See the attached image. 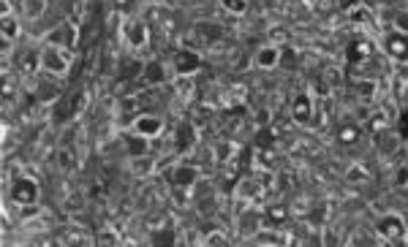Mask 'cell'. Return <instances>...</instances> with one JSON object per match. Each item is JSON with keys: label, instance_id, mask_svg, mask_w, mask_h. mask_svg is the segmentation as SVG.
Returning a JSON list of instances; mask_svg holds the SVG:
<instances>
[{"label": "cell", "instance_id": "d4e9b609", "mask_svg": "<svg viewBox=\"0 0 408 247\" xmlns=\"http://www.w3.org/2000/svg\"><path fill=\"white\" fill-rule=\"evenodd\" d=\"M237 150H240V147H237L231 139H220L218 144L213 147V160H215V163H229V160L237 157Z\"/></svg>", "mask_w": 408, "mask_h": 247}, {"label": "cell", "instance_id": "8fae6325", "mask_svg": "<svg viewBox=\"0 0 408 247\" xmlns=\"http://www.w3.org/2000/svg\"><path fill=\"white\" fill-rule=\"evenodd\" d=\"M172 187H186V190H196V185L202 182V169L193 163H180L169 171Z\"/></svg>", "mask_w": 408, "mask_h": 247}, {"label": "cell", "instance_id": "7a4b0ae2", "mask_svg": "<svg viewBox=\"0 0 408 247\" xmlns=\"http://www.w3.org/2000/svg\"><path fill=\"white\" fill-rule=\"evenodd\" d=\"M120 41L123 46H128L133 55L147 49L150 41H153V31H150V22L145 17H128L120 25Z\"/></svg>", "mask_w": 408, "mask_h": 247}, {"label": "cell", "instance_id": "277c9868", "mask_svg": "<svg viewBox=\"0 0 408 247\" xmlns=\"http://www.w3.org/2000/svg\"><path fill=\"white\" fill-rule=\"evenodd\" d=\"M373 228H376V237L384 245H406L408 223L403 215H398V212H384V215L376 220Z\"/></svg>", "mask_w": 408, "mask_h": 247}, {"label": "cell", "instance_id": "9c48e42d", "mask_svg": "<svg viewBox=\"0 0 408 247\" xmlns=\"http://www.w3.org/2000/svg\"><path fill=\"white\" fill-rule=\"evenodd\" d=\"M131 130L145 136V139H150V142H156L166 130V120L161 114H136L133 123H131Z\"/></svg>", "mask_w": 408, "mask_h": 247}, {"label": "cell", "instance_id": "f546056e", "mask_svg": "<svg viewBox=\"0 0 408 247\" xmlns=\"http://www.w3.org/2000/svg\"><path fill=\"white\" fill-rule=\"evenodd\" d=\"M218 6L229 17H245L251 8V0H218Z\"/></svg>", "mask_w": 408, "mask_h": 247}, {"label": "cell", "instance_id": "74e56055", "mask_svg": "<svg viewBox=\"0 0 408 247\" xmlns=\"http://www.w3.org/2000/svg\"><path fill=\"white\" fill-rule=\"evenodd\" d=\"M58 166H60L63 171L71 169V150H60V153H58Z\"/></svg>", "mask_w": 408, "mask_h": 247}, {"label": "cell", "instance_id": "4fadbf2b", "mask_svg": "<svg viewBox=\"0 0 408 247\" xmlns=\"http://www.w3.org/2000/svg\"><path fill=\"white\" fill-rule=\"evenodd\" d=\"M281 58L283 46H278V44H261L256 49V55H253V65L259 71H275V68H281Z\"/></svg>", "mask_w": 408, "mask_h": 247}, {"label": "cell", "instance_id": "83f0119b", "mask_svg": "<svg viewBox=\"0 0 408 247\" xmlns=\"http://www.w3.org/2000/svg\"><path fill=\"white\" fill-rule=\"evenodd\" d=\"M172 85H174V93L180 95L183 101H190V95L196 90V76H174Z\"/></svg>", "mask_w": 408, "mask_h": 247}, {"label": "cell", "instance_id": "8d00e7d4", "mask_svg": "<svg viewBox=\"0 0 408 247\" xmlns=\"http://www.w3.org/2000/svg\"><path fill=\"white\" fill-rule=\"evenodd\" d=\"M392 28L400 33H408V11H400V14H395V19H392Z\"/></svg>", "mask_w": 408, "mask_h": 247}, {"label": "cell", "instance_id": "6da1fadb", "mask_svg": "<svg viewBox=\"0 0 408 247\" xmlns=\"http://www.w3.org/2000/svg\"><path fill=\"white\" fill-rule=\"evenodd\" d=\"M6 193H8V201L17 204L19 210H31L38 204L41 198V185L33 174H11L6 177Z\"/></svg>", "mask_w": 408, "mask_h": 247}, {"label": "cell", "instance_id": "603a6c76", "mask_svg": "<svg viewBox=\"0 0 408 247\" xmlns=\"http://www.w3.org/2000/svg\"><path fill=\"white\" fill-rule=\"evenodd\" d=\"M19 14H22V19H28V22L41 19V17L47 14V0H19Z\"/></svg>", "mask_w": 408, "mask_h": 247}, {"label": "cell", "instance_id": "7c38bea8", "mask_svg": "<svg viewBox=\"0 0 408 247\" xmlns=\"http://www.w3.org/2000/svg\"><path fill=\"white\" fill-rule=\"evenodd\" d=\"M172 65L163 60H150L145 62V74H142V82L147 85V87H163V85H169V79H172Z\"/></svg>", "mask_w": 408, "mask_h": 247}, {"label": "cell", "instance_id": "5b68a950", "mask_svg": "<svg viewBox=\"0 0 408 247\" xmlns=\"http://www.w3.org/2000/svg\"><path fill=\"white\" fill-rule=\"evenodd\" d=\"M264 228V210H259L256 204H245L237 215H234V231L243 239H253L259 231Z\"/></svg>", "mask_w": 408, "mask_h": 247}, {"label": "cell", "instance_id": "ab89813d", "mask_svg": "<svg viewBox=\"0 0 408 247\" xmlns=\"http://www.w3.org/2000/svg\"><path fill=\"white\" fill-rule=\"evenodd\" d=\"M270 117H272V112H270V109H264V112H259V120H256V130H261V128H267V123H270Z\"/></svg>", "mask_w": 408, "mask_h": 247}, {"label": "cell", "instance_id": "4316f807", "mask_svg": "<svg viewBox=\"0 0 408 247\" xmlns=\"http://www.w3.org/2000/svg\"><path fill=\"white\" fill-rule=\"evenodd\" d=\"M359 136H362V123H357V120H351V123L338 128V142L341 144H357Z\"/></svg>", "mask_w": 408, "mask_h": 247}, {"label": "cell", "instance_id": "44dd1931", "mask_svg": "<svg viewBox=\"0 0 408 247\" xmlns=\"http://www.w3.org/2000/svg\"><path fill=\"white\" fill-rule=\"evenodd\" d=\"M343 180L348 182V185H365V182L370 180V169H368L365 163L354 160V163H348V166H345Z\"/></svg>", "mask_w": 408, "mask_h": 247}, {"label": "cell", "instance_id": "1f68e13d", "mask_svg": "<svg viewBox=\"0 0 408 247\" xmlns=\"http://www.w3.org/2000/svg\"><path fill=\"white\" fill-rule=\"evenodd\" d=\"M392 85L398 90H406L408 87V62H398L395 71H392Z\"/></svg>", "mask_w": 408, "mask_h": 247}, {"label": "cell", "instance_id": "836d02e7", "mask_svg": "<svg viewBox=\"0 0 408 247\" xmlns=\"http://www.w3.org/2000/svg\"><path fill=\"white\" fill-rule=\"evenodd\" d=\"M82 207H85V198H82L79 193H71V196H65V201H63V212H65V215H68V217H71V215H76V212H79Z\"/></svg>", "mask_w": 408, "mask_h": 247}, {"label": "cell", "instance_id": "52a82bcc", "mask_svg": "<svg viewBox=\"0 0 408 247\" xmlns=\"http://www.w3.org/2000/svg\"><path fill=\"white\" fill-rule=\"evenodd\" d=\"M381 49H384V55H386L389 60L408 62V33H400V31H395V28L389 33H384Z\"/></svg>", "mask_w": 408, "mask_h": 247}, {"label": "cell", "instance_id": "d6986e66", "mask_svg": "<svg viewBox=\"0 0 408 247\" xmlns=\"http://www.w3.org/2000/svg\"><path fill=\"white\" fill-rule=\"evenodd\" d=\"M123 147H126L128 157H136V155L150 153V139H145V136H139V133H133L128 128V133L123 136Z\"/></svg>", "mask_w": 408, "mask_h": 247}, {"label": "cell", "instance_id": "3957f363", "mask_svg": "<svg viewBox=\"0 0 408 247\" xmlns=\"http://www.w3.org/2000/svg\"><path fill=\"white\" fill-rule=\"evenodd\" d=\"M71 62H74V52L65 49L60 44H44L41 41V71L49 74V76H68L71 71Z\"/></svg>", "mask_w": 408, "mask_h": 247}, {"label": "cell", "instance_id": "4dcf8cb0", "mask_svg": "<svg viewBox=\"0 0 408 247\" xmlns=\"http://www.w3.org/2000/svg\"><path fill=\"white\" fill-rule=\"evenodd\" d=\"M267 38H270L267 44H278V46H288V44H291V33H288V28H283V25L270 28Z\"/></svg>", "mask_w": 408, "mask_h": 247}, {"label": "cell", "instance_id": "5bb4252c", "mask_svg": "<svg viewBox=\"0 0 408 247\" xmlns=\"http://www.w3.org/2000/svg\"><path fill=\"white\" fill-rule=\"evenodd\" d=\"M128 171H131L136 180H150V177H156L158 174V157L153 153L128 157Z\"/></svg>", "mask_w": 408, "mask_h": 247}, {"label": "cell", "instance_id": "9a60e30c", "mask_svg": "<svg viewBox=\"0 0 408 247\" xmlns=\"http://www.w3.org/2000/svg\"><path fill=\"white\" fill-rule=\"evenodd\" d=\"M376 144H378V153H381V157H392V155L400 153V147H403V133H398V130L386 128L384 133H378L376 136Z\"/></svg>", "mask_w": 408, "mask_h": 247}, {"label": "cell", "instance_id": "e575fe53", "mask_svg": "<svg viewBox=\"0 0 408 247\" xmlns=\"http://www.w3.org/2000/svg\"><path fill=\"white\" fill-rule=\"evenodd\" d=\"M88 103H90V95L85 93V90H82V93H76L74 95V103H71V114L76 117L79 112H85V109H88Z\"/></svg>", "mask_w": 408, "mask_h": 247}, {"label": "cell", "instance_id": "ffe728a7", "mask_svg": "<svg viewBox=\"0 0 408 247\" xmlns=\"http://www.w3.org/2000/svg\"><path fill=\"white\" fill-rule=\"evenodd\" d=\"M288 204H270L267 210H264V225H272V228H283L286 223H288Z\"/></svg>", "mask_w": 408, "mask_h": 247}, {"label": "cell", "instance_id": "8992f818", "mask_svg": "<svg viewBox=\"0 0 408 247\" xmlns=\"http://www.w3.org/2000/svg\"><path fill=\"white\" fill-rule=\"evenodd\" d=\"M202 68H204V58H202L199 49L177 46L172 52V71H174V76H196Z\"/></svg>", "mask_w": 408, "mask_h": 247}, {"label": "cell", "instance_id": "d6a6232c", "mask_svg": "<svg viewBox=\"0 0 408 247\" xmlns=\"http://www.w3.org/2000/svg\"><path fill=\"white\" fill-rule=\"evenodd\" d=\"M202 245H231V239H229V234L226 231H207V234H202Z\"/></svg>", "mask_w": 408, "mask_h": 247}, {"label": "cell", "instance_id": "2e32d148", "mask_svg": "<svg viewBox=\"0 0 408 247\" xmlns=\"http://www.w3.org/2000/svg\"><path fill=\"white\" fill-rule=\"evenodd\" d=\"M354 95H357V101L359 103H376V98L381 95V87H378V79L373 76H365V79H357L354 82Z\"/></svg>", "mask_w": 408, "mask_h": 247}, {"label": "cell", "instance_id": "d590c367", "mask_svg": "<svg viewBox=\"0 0 408 247\" xmlns=\"http://www.w3.org/2000/svg\"><path fill=\"white\" fill-rule=\"evenodd\" d=\"M60 242H63V245H76V242H85V245H88L90 239H88V234H85V231H76V228H74V231H68V234H65V239H60Z\"/></svg>", "mask_w": 408, "mask_h": 247}, {"label": "cell", "instance_id": "30bf717a", "mask_svg": "<svg viewBox=\"0 0 408 247\" xmlns=\"http://www.w3.org/2000/svg\"><path fill=\"white\" fill-rule=\"evenodd\" d=\"M316 114V98L308 90L291 98V120L297 125H311Z\"/></svg>", "mask_w": 408, "mask_h": 247}, {"label": "cell", "instance_id": "7402d4cb", "mask_svg": "<svg viewBox=\"0 0 408 247\" xmlns=\"http://www.w3.org/2000/svg\"><path fill=\"white\" fill-rule=\"evenodd\" d=\"M362 128L368 130V133H384L386 128H389V114H386V109H370V114H368V120L362 123Z\"/></svg>", "mask_w": 408, "mask_h": 247}, {"label": "cell", "instance_id": "484cf974", "mask_svg": "<svg viewBox=\"0 0 408 247\" xmlns=\"http://www.w3.org/2000/svg\"><path fill=\"white\" fill-rule=\"evenodd\" d=\"M117 65H120L117 71H120V76H123L126 82L136 79V76L142 79V74H145V62L139 60V58H128V60H120Z\"/></svg>", "mask_w": 408, "mask_h": 247}, {"label": "cell", "instance_id": "ba28073f", "mask_svg": "<svg viewBox=\"0 0 408 247\" xmlns=\"http://www.w3.org/2000/svg\"><path fill=\"white\" fill-rule=\"evenodd\" d=\"M0 38H3V46H6V58H8V49L22 38V14L3 11V17H0Z\"/></svg>", "mask_w": 408, "mask_h": 247}, {"label": "cell", "instance_id": "cb8c5ba5", "mask_svg": "<svg viewBox=\"0 0 408 247\" xmlns=\"http://www.w3.org/2000/svg\"><path fill=\"white\" fill-rule=\"evenodd\" d=\"M373 52H376V46H373L370 38H359V41H354V44L348 46V55H351V60L354 62H362V60H368V58H373Z\"/></svg>", "mask_w": 408, "mask_h": 247}, {"label": "cell", "instance_id": "ac0fdd59", "mask_svg": "<svg viewBox=\"0 0 408 247\" xmlns=\"http://www.w3.org/2000/svg\"><path fill=\"white\" fill-rule=\"evenodd\" d=\"M193 35H199L202 44H220L226 31H223V25H218V22H196L193 25Z\"/></svg>", "mask_w": 408, "mask_h": 247}, {"label": "cell", "instance_id": "f35d334b", "mask_svg": "<svg viewBox=\"0 0 408 247\" xmlns=\"http://www.w3.org/2000/svg\"><path fill=\"white\" fill-rule=\"evenodd\" d=\"M395 185H398V187L408 185V163H406V166H400V169H398V177H395Z\"/></svg>", "mask_w": 408, "mask_h": 247}, {"label": "cell", "instance_id": "e0dca14e", "mask_svg": "<svg viewBox=\"0 0 408 247\" xmlns=\"http://www.w3.org/2000/svg\"><path fill=\"white\" fill-rule=\"evenodd\" d=\"M196 142H199V130H196V125L193 123H180L177 125V130H174V144H177V150L180 153H188L196 147Z\"/></svg>", "mask_w": 408, "mask_h": 247}, {"label": "cell", "instance_id": "f1b7e54d", "mask_svg": "<svg viewBox=\"0 0 408 247\" xmlns=\"http://www.w3.org/2000/svg\"><path fill=\"white\" fill-rule=\"evenodd\" d=\"M98 245H126L128 239L117 231V228H112V225H104L101 231H98V239H95Z\"/></svg>", "mask_w": 408, "mask_h": 247}]
</instances>
